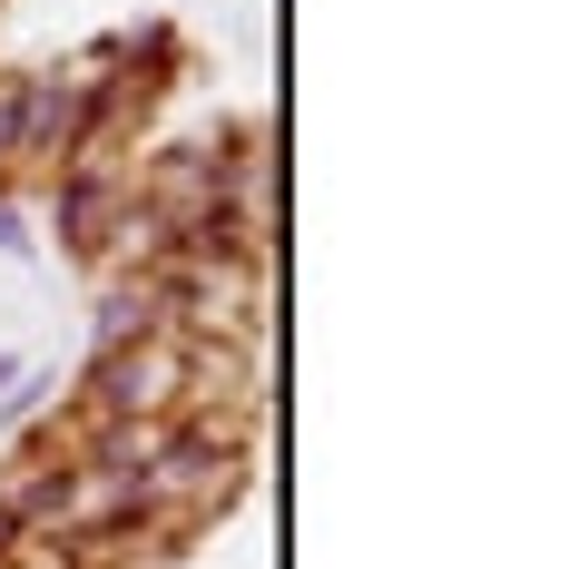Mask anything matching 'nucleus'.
I'll list each match as a JSON object with an SVG mask.
<instances>
[{
  "label": "nucleus",
  "instance_id": "1",
  "mask_svg": "<svg viewBox=\"0 0 569 569\" xmlns=\"http://www.w3.org/2000/svg\"><path fill=\"white\" fill-rule=\"evenodd\" d=\"M177 402H187V335L89 343V363H79V412H109V422H168Z\"/></svg>",
  "mask_w": 569,
  "mask_h": 569
},
{
  "label": "nucleus",
  "instance_id": "7",
  "mask_svg": "<svg viewBox=\"0 0 569 569\" xmlns=\"http://www.w3.org/2000/svg\"><path fill=\"white\" fill-rule=\"evenodd\" d=\"M10 118H20V79H0V177H10Z\"/></svg>",
  "mask_w": 569,
  "mask_h": 569
},
{
  "label": "nucleus",
  "instance_id": "8",
  "mask_svg": "<svg viewBox=\"0 0 569 569\" xmlns=\"http://www.w3.org/2000/svg\"><path fill=\"white\" fill-rule=\"evenodd\" d=\"M20 373H30V363H20V353H0V393H10V383H20Z\"/></svg>",
  "mask_w": 569,
  "mask_h": 569
},
{
  "label": "nucleus",
  "instance_id": "6",
  "mask_svg": "<svg viewBox=\"0 0 569 569\" xmlns=\"http://www.w3.org/2000/svg\"><path fill=\"white\" fill-rule=\"evenodd\" d=\"M40 236H30V217H20V197H0V256H30Z\"/></svg>",
  "mask_w": 569,
  "mask_h": 569
},
{
  "label": "nucleus",
  "instance_id": "2",
  "mask_svg": "<svg viewBox=\"0 0 569 569\" xmlns=\"http://www.w3.org/2000/svg\"><path fill=\"white\" fill-rule=\"evenodd\" d=\"M89 118H99V79L79 59L59 69H20V118H10V168L20 177H59L89 148Z\"/></svg>",
  "mask_w": 569,
  "mask_h": 569
},
{
  "label": "nucleus",
  "instance_id": "5",
  "mask_svg": "<svg viewBox=\"0 0 569 569\" xmlns=\"http://www.w3.org/2000/svg\"><path fill=\"white\" fill-rule=\"evenodd\" d=\"M50 402H59V383H50V373H20V393H10V412H0V422H10V432H30V422H40Z\"/></svg>",
  "mask_w": 569,
  "mask_h": 569
},
{
  "label": "nucleus",
  "instance_id": "3",
  "mask_svg": "<svg viewBox=\"0 0 569 569\" xmlns=\"http://www.w3.org/2000/svg\"><path fill=\"white\" fill-rule=\"evenodd\" d=\"M128 177L138 168H118V148H79V158L50 177V236L69 246V256H99L109 217L128 207Z\"/></svg>",
  "mask_w": 569,
  "mask_h": 569
},
{
  "label": "nucleus",
  "instance_id": "4",
  "mask_svg": "<svg viewBox=\"0 0 569 569\" xmlns=\"http://www.w3.org/2000/svg\"><path fill=\"white\" fill-rule=\"evenodd\" d=\"M138 335H168V295H158L148 266H109L99 315H89V343H138Z\"/></svg>",
  "mask_w": 569,
  "mask_h": 569
}]
</instances>
